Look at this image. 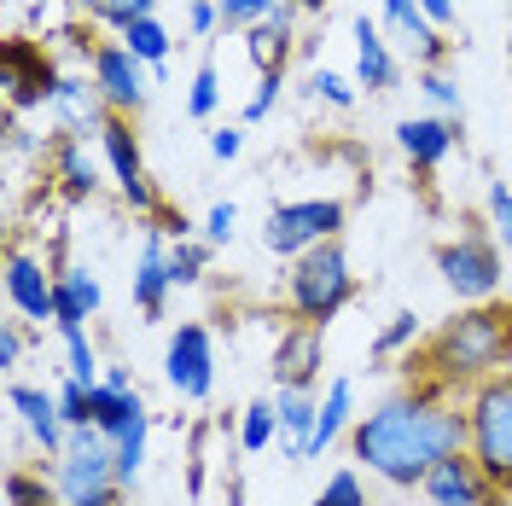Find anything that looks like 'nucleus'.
I'll list each match as a JSON object with an SVG mask.
<instances>
[{"instance_id":"nucleus-1","label":"nucleus","mask_w":512,"mask_h":506,"mask_svg":"<svg viewBox=\"0 0 512 506\" xmlns=\"http://www.w3.org/2000/svg\"><path fill=\"white\" fill-rule=\"evenodd\" d=\"M460 448H466V396L431 379H414L408 390L384 396L350 431L355 466H367V477H379L384 489H419L437 472V460Z\"/></svg>"},{"instance_id":"nucleus-2","label":"nucleus","mask_w":512,"mask_h":506,"mask_svg":"<svg viewBox=\"0 0 512 506\" xmlns=\"http://www.w3.org/2000/svg\"><path fill=\"white\" fill-rule=\"evenodd\" d=\"M512 367V303H472V309H460L454 320H443L425 349H419V361H408V373L414 379H431L443 384V390H472V384L495 379V373H507Z\"/></svg>"},{"instance_id":"nucleus-3","label":"nucleus","mask_w":512,"mask_h":506,"mask_svg":"<svg viewBox=\"0 0 512 506\" xmlns=\"http://www.w3.org/2000/svg\"><path fill=\"white\" fill-rule=\"evenodd\" d=\"M355 303V274H350V251L344 239H326L315 251H303L297 262H286V309L303 326H332Z\"/></svg>"},{"instance_id":"nucleus-4","label":"nucleus","mask_w":512,"mask_h":506,"mask_svg":"<svg viewBox=\"0 0 512 506\" xmlns=\"http://www.w3.org/2000/svg\"><path fill=\"white\" fill-rule=\"evenodd\" d=\"M466 454L507 495L512 489V367L466 390Z\"/></svg>"},{"instance_id":"nucleus-5","label":"nucleus","mask_w":512,"mask_h":506,"mask_svg":"<svg viewBox=\"0 0 512 506\" xmlns=\"http://www.w3.org/2000/svg\"><path fill=\"white\" fill-rule=\"evenodd\" d=\"M53 483H59L64 506H128V489L117 477V454H111V443L99 437L94 425L70 431V448L53 466Z\"/></svg>"},{"instance_id":"nucleus-6","label":"nucleus","mask_w":512,"mask_h":506,"mask_svg":"<svg viewBox=\"0 0 512 506\" xmlns=\"http://www.w3.org/2000/svg\"><path fill=\"white\" fill-rule=\"evenodd\" d=\"M344 222H350L344 198H286L262 222V251L280 256V262H297L303 251H315L326 239H344Z\"/></svg>"},{"instance_id":"nucleus-7","label":"nucleus","mask_w":512,"mask_h":506,"mask_svg":"<svg viewBox=\"0 0 512 506\" xmlns=\"http://www.w3.org/2000/svg\"><path fill=\"white\" fill-rule=\"evenodd\" d=\"M437 274L443 285L472 309V303H495L501 297V280H507V251L495 245V233H460V239H443L437 245Z\"/></svg>"},{"instance_id":"nucleus-8","label":"nucleus","mask_w":512,"mask_h":506,"mask_svg":"<svg viewBox=\"0 0 512 506\" xmlns=\"http://www.w3.org/2000/svg\"><path fill=\"white\" fill-rule=\"evenodd\" d=\"M99 152H105V169H111V181L123 192V204L140 216V222H158L163 210V192L158 181L146 175V158H140V140H134V117H117V111H105V123H99Z\"/></svg>"},{"instance_id":"nucleus-9","label":"nucleus","mask_w":512,"mask_h":506,"mask_svg":"<svg viewBox=\"0 0 512 506\" xmlns=\"http://www.w3.org/2000/svg\"><path fill=\"white\" fill-rule=\"evenodd\" d=\"M64 70L47 59V47L30 41V35H12L0 47V88H6V111L24 117V111H47L53 94H59Z\"/></svg>"},{"instance_id":"nucleus-10","label":"nucleus","mask_w":512,"mask_h":506,"mask_svg":"<svg viewBox=\"0 0 512 506\" xmlns=\"http://www.w3.org/2000/svg\"><path fill=\"white\" fill-rule=\"evenodd\" d=\"M163 379L181 402H210L216 396V338L204 320H181L163 344Z\"/></svg>"},{"instance_id":"nucleus-11","label":"nucleus","mask_w":512,"mask_h":506,"mask_svg":"<svg viewBox=\"0 0 512 506\" xmlns=\"http://www.w3.org/2000/svg\"><path fill=\"white\" fill-rule=\"evenodd\" d=\"M88 76H94V94L105 99V111H117V117H140V111H146V82H152V70L134 59L123 41H99L94 59H88Z\"/></svg>"},{"instance_id":"nucleus-12","label":"nucleus","mask_w":512,"mask_h":506,"mask_svg":"<svg viewBox=\"0 0 512 506\" xmlns=\"http://www.w3.org/2000/svg\"><path fill=\"white\" fill-rule=\"evenodd\" d=\"M6 408L24 419V431H30V443L41 448V460H47V466H59L64 448H70V419H64V408H59V390L6 379Z\"/></svg>"},{"instance_id":"nucleus-13","label":"nucleus","mask_w":512,"mask_h":506,"mask_svg":"<svg viewBox=\"0 0 512 506\" xmlns=\"http://www.w3.org/2000/svg\"><path fill=\"white\" fill-rule=\"evenodd\" d=\"M320 367H326V332L286 320V332L268 349V379L274 390H320Z\"/></svg>"},{"instance_id":"nucleus-14","label":"nucleus","mask_w":512,"mask_h":506,"mask_svg":"<svg viewBox=\"0 0 512 506\" xmlns=\"http://www.w3.org/2000/svg\"><path fill=\"white\" fill-rule=\"evenodd\" d=\"M53 291H59V268H47L35 251L12 245V256H6V303H12V315L35 320V326H53L59 320Z\"/></svg>"},{"instance_id":"nucleus-15","label":"nucleus","mask_w":512,"mask_h":506,"mask_svg":"<svg viewBox=\"0 0 512 506\" xmlns=\"http://www.w3.org/2000/svg\"><path fill=\"white\" fill-rule=\"evenodd\" d=\"M419 501H425V506H495V501H501V489H495L489 472H483L478 460L460 448V454L437 460V472L419 483Z\"/></svg>"},{"instance_id":"nucleus-16","label":"nucleus","mask_w":512,"mask_h":506,"mask_svg":"<svg viewBox=\"0 0 512 506\" xmlns=\"http://www.w3.org/2000/svg\"><path fill=\"white\" fill-rule=\"evenodd\" d=\"M128 291H134V309L146 320H163L169 291H175V274H169V233H163V227H146L140 256H134V274H128Z\"/></svg>"},{"instance_id":"nucleus-17","label":"nucleus","mask_w":512,"mask_h":506,"mask_svg":"<svg viewBox=\"0 0 512 506\" xmlns=\"http://www.w3.org/2000/svg\"><path fill=\"white\" fill-rule=\"evenodd\" d=\"M379 12H384V30L408 47L414 70H443L448 41H443V30L419 12V0H379Z\"/></svg>"},{"instance_id":"nucleus-18","label":"nucleus","mask_w":512,"mask_h":506,"mask_svg":"<svg viewBox=\"0 0 512 506\" xmlns=\"http://www.w3.org/2000/svg\"><path fill=\"white\" fill-rule=\"evenodd\" d=\"M350 35H355V88H367V94H390L396 76H402V64H396L390 41H384V24L379 18H367V12H355Z\"/></svg>"},{"instance_id":"nucleus-19","label":"nucleus","mask_w":512,"mask_h":506,"mask_svg":"<svg viewBox=\"0 0 512 506\" xmlns=\"http://www.w3.org/2000/svg\"><path fill=\"white\" fill-rule=\"evenodd\" d=\"M396 146H402V158L414 163L419 175H431V169H443V158L460 146V123L454 117H402L396 123Z\"/></svg>"},{"instance_id":"nucleus-20","label":"nucleus","mask_w":512,"mask_h":506,"mask_svg":"<svg viewBox=\"0 0 512 506\" xmlns=\"http://www.w3.org/2000/svg\"><path fill=\"white\" fill-rule=\"evenodd\" d=\"M291 53H297V6H280V18H268V24H256L245 30V59H251L256 76H286Z\"/></svg>"},{"instance_id":"nucleus-21","label":"nucleus","mask_w":512,"mask_h":506,"mask_svg":"<svg viewBox=\"0 0 512 506\" xmlns=\"http://www.w3.org/2000/svg\"><path fill=\"white\" fill-rule=\"evenodd\" d=\"M355 419H361V413H355V379H350V373L326 379V390H320V419H315V437H309L303 466H309V460H320V454L338 443V437H350Z\"/></svg>"},{"instance_id":"nucleus-22","label":"nucleus","mask_w":512,"mask_h":506,"mask_svg":"<svg viewBox=\"0 0 512 506\" xmlns=\"http://www.w3.org/2000/svg\"><path fill=\"white\" fill-rule=\"evenodd\" d=\"M274 419H280V454L291 466H303L320 419V390H274Z\"/></svg>"},{"instance_id":"nucleus-23","label":"nucleus","mask_w":512,"mask_h":506,"mask_svg":"<svg viewBox=\"0 0 512 506\" xmlns=\"http://www.w3.org/2000/svg\"><path fill=\"white\" fill-rule=\"evenodd\" d=\"M53 303H59V332L70 326H88L99 315V303H105V285H99L94 268H59V291H53Z\"/></svg>"},{"instance_id":"nucleus-24","label":"nucleus","mask_w":512,"mask_h":506,"mask_svg":"<svg viewBox=\"0 0 512 506\" xmlns=\"http://www.w3.org/2000/svg\"><path fill=\"white\" fill-rule=\"evenodd\" d=\"M53 175H59L64 198H94L99 192V163L88 158V140L82 134H59L53 140Z\"/></svg>"},{"instance_id":"nucleus-25","label":"nucleus","mask_w":512,"mask_h":506,"mask_svg":"<svg viewBox=\"0 0 512 506\" xmlns=\"http://www.w3.org/2000/svg\"><path fill=\"white\" fill-rule=\"evenodd\" d=\"M146 437H152V413L140 408L134 419H123L105 443H111V454H117V477H123V489H134L140 483V472H146Z\"/></svg>"},{"instance_id":"nucleus-26","label":"nucleus","mask_w":512,"mask_h":506,"mask_svg":"<svg viewBox=\"0 0 512 506\" xmlns=\"http://www.w3.org/2000/svg\"><path fill=\"white\" fill-rule=\"evenodd\" d=\"M146 408V402H140V390H117V384H88V425H94L99 437H111V431H117V425H123V419H134V413Z\"/></svg>"},{"instance_id":"nucleus-27","label":"nucleus","mask_w":512,"mask_h":506,"mask_svg":"<svg viewBox=\"0 0 512 506\" xmlns=\"http://www.w3.org/2000/svg\"><path fill=\"white\" fill-rule=\"evenodd\" d=\"M280 448V419H274V396H256L251 408H239V454H268Z\"/></svg>"},{"instance_id":"nucleus-28","label":"nucleus","mask_w":512,"mask_h":506,"mask_svg":"<svg viewBox=\"0 0 512 506\" xmlns=\"http://www.w3.org/2000/svg\"><path fill=\"white\" fill-rule=\"evenodd\" d=\"M117 41H123L128 53L146 64V70H152V82L163 76V59H169V47H175V35L163 30L158 18H140V24H128V30L117 35Z\"/></svg>"},{"instance_id":"nucleus-29","label":"nucleus","mask_w":512,"mask_h":506,"mask_svg":"<svg viewBox=\"0 0 512 506\" xmlns=\"http://www.w3.org/2000/svg\"><path fill=\"white\" fill-rule=\"evenodd\" d=\"M210 262H216V245L210 239H169V274H175V291L181 285H198L204 274H210Z\"/></svg>"},{"instance_id":"nucleus-30","label":"nucleus","mask_w":512,"mask_h":506,"mask_svg":"<svg viewBox=\"0 0 512 506\" xmlns=\"http://www.w3.org/2000/svg\"><path fill=\"white\" fill-rule=\"evenodd\" d=\"M216 111H222V70H216V59H204L187 82V117L192 123H210Z\"/></svg>"},{"instance_id":"nucleus-31","label":"nucleus","mask_w":512,"mask_h":506,"mask_svg":"<svg viewBox=\"0 0 512 506\" xmlns=\"http://www.w3.org/2000/svg\"><path fill=\"white\" fill-rule=\"evenodd\" d=\"M419 338H425V320H419L414 309H396V315L384 320V332L373 338V361H396V355L414 349Z\"/></svg>"},{"instance_id":"nucleus-32","label":"nucleus","mask_w":512,"mask_h":506,"mask_svg":"<svg viewBox=\"0 0 512 506\" xmlns=\"http://www.w3.org/2000/svg\"><path fill=\"white\" fill-rule=\"evenodd\" d=\"M64 338V379H76V384H99L105 373H99V355H94V344H88V326H70V332H59Z\"/></svg>"},{"instance_id":"nucleus-33","label":"nucleus","mask_w":512,"mask_h":506,"mask_svg":"<svg viewBox=\"0 0 512 506\" xmlns=\"http://www.w3.org/2000/svg\"><path fill=\"white\" fill-rule=\"evenodd\" d=\"M414 88L437 105V117H454V123L466 117V105H460V82H454L448 70H414Z\"/></svg>"},{"instance_id":"nucleus-34","label":"nucleus","mask_w":512,"mask_h":506,"mask_svg":"<svg viewBox=\"0 0 512 506\" xmlns=\"http://www.w3.org/2000/svg\"><path fill=\"white\" fill-rule=\"evenodd\" d=\"M216 6H222V30L245 35V30H256V24H268V18H280L286 0H216Z\"/></svg>"},{"instance_id":"nucleus-35","label":"nucleus","mask_w":512,"mask_h":506,"mask_svg":"<svg viewBox=\"0 0 512 506\" xmlns=\"http://www.w3.org/2000/svg\"><path fill=\"white\" fill-rule=\"evenodd\" d=\"M483 222L495 233V245L512 256V187L507 181H489V187H483Z\"/></svg>"},{"instance_id":"nucleus-36","label":"nucleus","mask_w":512,"mask_h":506,"mask_svg":"<svg viewBox=\"0 0 512 506\" xmlns=\"http://www.w3.org/2000/svg\"><path fill=\"white\" fill-rule=\"evenodd\" d=\"M309 506H373V501H367V483H361V472H355V466H338V472L320 483V495Z\"/></svg>"},{"instance_id":"nucleus-37","label":"nucleus","mask_w":512,"mask_h":506,"mask_svg":"<svg viewBox=\"0 0 512 506\" xmlns=\"http://www.w3.org/2000/svg\"><path fill=\"white\" fill-rule=\"evenodd\" d=\"M6 501H12V506H64L59 501V483H41V477L24 472V466H12V472H6Z\"/></svg>"},{"instance_id":"nucleus-38","label":"nucleus","mask_w":512,"mask_h":506,"mask_svg":"<svg viewBox=\"0 0 512 506\" xmlns=\"http://www.w3.org/2000/svg\"><path fill=\"white\" fill-rule=\"evenodd\" d=\"M309 94L326 99L332 111H355V82L338 76V70H315V76H309Z\"/></svg>"},{"instance_id":"nucleus-39","label":"nucleus","mask_w":512,"mask_h":506,"mask_svg":"<svg viewBox=\"0 0 512 506\" xmlns=\"http://www.w3.org/2000/svg\"><path fill=\"white\" fill-rule=\"evenodd\" d=\"M140 18H158V0H105V6H99V24L117 30V35H123L128 24H140Z\"/></svg>"},{"instance_id":"nucleus-40","label":"nucleus","mask_w":512,"mask_h":506,"mask_svg":"<svg viewBox=\"0 0 512 506\" xmlns=\"http://www.w3.org/2000/svg\"><path fill=\"white\" fill-rule=\"evenodd\" d=\"M204 239H210V245H216V251H222V245H233V239H239V204H210V210H204Z\"/></svg>"},{"instance_id":"nucleus-41","label":"nucleus","mask_w":512,"mask_h":506,"mask_svg":"<svg viewBox=\"0 0 512 506\" xmlns=\"http://www.w3.org/2000/svg\"><path fill=\"white\" fill-rule=\"evenodd\" d=\"M280 88H286V76H256V94L245 99V111H239V123L251 128V123H262L274 105H280Z\"/></svg>"},{"instance_id":"nucleus-42","label":"nucleus","mask_w":512,"mask_h":506,"mask_svg":"<svg viewBox=\"0 0 512 506\" xmlns=\"http://www.w3.org/2000/svg\"><path fill=\"white\" fill-rule=\"evenodd\" d=\"M24 349H30L24 326H18V320H0V373H6V379H18V367H24Z\"/></svg>"},{"instance_id":"nucleus-43","label":"nucleus","mask_w":512,"mask_h":506,"mask_svg":"<svg viewBox=\"0 0 512 506\" xmlns=\"http://www.w3.org/2000/svg\"><path fill=\"white\" fill-rule=\"evenodd\" d=\"M59 408H64V419H70V431H82V425H88V384L64 379L59 384Z\"/></svg>"},{"instance_id":"nucleus-44","label":"nucleus","mask_w":512,"mask_h":506,"mask_svg":"<svg viewBox=\"0 0 512 506\" xmlns=\"http://www.w3.org/2000/svg\"><path fill=\"white\" fill-rule=\"evenodd\" d=\"M239 152H245V123H222L210 134V158L216 163H233Z\"/></svg>"},{"instance_id":"nucleus-45","label":"nucleus","mask_w":512,"mask_h":506,"mask_svg":"<svg viewBox=\"0 0 512 506\" xmlns=\"http://www.w3.org/2000/svg\"><path fill=\"white\" fill-rule=\"evenodd\" d=\"M187 30L192 35H216L222 30V6H216V0H187Z\"/></svg>"},{"instance_id":"nucleus-46","label":"nucleus","mask_w":512,"mask_h":506,"mask_svg":"<svg viewBox=\"0 0 512 506\" xmlns=\"http://www.w3.org/2000/svg\"><path fill=\"white\" fill-rule=\"evenodd\" d=\"M419 12H425L437 30H454V18H460V12H454V0H419Z\"/></svg>"},{"instance_id":"nucleus-47","label":"nucleus","mask_w":512,"mask_h":506,"mask_svg":"<svg viewBox=\"0 0 512 506\" xmlns=\"http://www.w3.org/2000/svg\"><path fill=\"white\" fill-rule=\"evenodd\" d=\"M105 384H117V390H140V384H134V373H128V367H105Z\"/></svg>"},{"instance_id":"nucleus-48","label":"nucleus","mask_w":512,"mask_h":506,"mask_svg":"<svg viewBox=\"0 0 512 506\" xmlns=\"http://www.w3.org/2000/svg\"><path fill=\"white\" fill-rule=\"evenodd\" d=\"M227 506H245V477H227Z\"/></svg>"},{"instance_id":"nucleus-49","label":"nucleus","mask_w":512,"mask_h":506,"mask_svg":"<svg viewBox=\"0 0 512 506\" xmlns=\"http://www.w3.org/2000/svg\"><path fill=\"white\" fill-rule=\"evenodd\" d=\"M70 6H76L82 18H94V24H99V6H105V0H70Z\"/></svg>"},{"instance_id":"nucleus-50","label":"nucleus","mask_w":512,"mask_h":506,"mask_svg":"<svg viewBox=\"0 0 512 506\" xmlns=\"http://www.w3.org/2000/svg\"><path fill=\"white\" fill-rule=\"evenodd\" d=\"M297 12H326V0H291Z\"/></svg>"},{"instance_id":"nucleus-51","label":"nucleus","mask_w":512,"mask_h":506,"mask_svg":"<svg viewBox=\"0 0 512 506\" xmlns=\"http://www.w3.org/2000/svg\"><path fill=\"white\" fill-rule=\"evenodd\" d=\"M495 506H512V489H507V495H501V501H495Z\"/></svg>"},{"instance_id":"nucleus-52","label":"nucleus","mask_w":512,"mask_h":506,"mask_svg":"<svg viewBox=\"0 0 512 506\" xmlns=\"http://www.w3.org/2000/svg\"><path fill=\"white\" fill-rule=\"evenodd\" d=\"M507 12H512V0H507Z\"/></svg>"}]
</instances>
